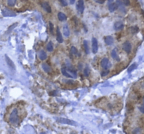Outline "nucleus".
Segmentation results:
<instances>
[{"instance_id": "1", "label": "nucleus", "mask_w": 144, "mask_h": 134, "mask_svg": "<svg viewBox=\"0 0 144 134\" xmlns=\"http://www.w3.org/2000/svg\"><path fill=\"white\" fill-rule=\"evenodd\" d=\"M19 122L18 112L16 108L13 109L9 117V122L11 124H17Z\"/></svg>"}, {"instance_id": "2", "label": "nucleus", "mask_w": 144, "mask_h": 134, "mask_svg": "<svg viewBox=\"0 0 144 134\" xmlns=\"http://www.w3.org/2000/svg\"><path fill=\"white\" fill-rule=\"evenodd\" d=\"M56 121L59 123H61V124H69V125H72V126H76L77 124L74 121H72L70 119H66V118H57L56 119Z\"/></svg>"}, {"instance_id": "3", "label": "nucleus", "mask_w": 144, "mask_h": 134, "mask_svg": "<svg viewBox=\"0 0 144 134\" xmlns=\"http://www.w3.org/2000/svg\"><path fill=\"white\" fill-rule=\"evenodd\" d=\"M122 48L125 50V52H126L127 54H129L132 52V46L131 44V43L129 41H125V43L122 45Z\"/></svg>"}, {"instance_id": "4", "label": "nucleus", "mask_w": 144, "mask_h": 134, "mask_svg": "<svg viewBox=\"0 0 144 134\" xmlns=\"http://www.w3.org/2000/svg\"><path fill=\"white\" fill-rule=\"evenodd\" d=\"M2 15L4 17H13L16 15V13H14L13 10L8 9H4L2 10Z\"/></svg>"}, {"instance_id": "5", "label": "nucleus", "mask_w": 144, "mask_h": 134, "mask_svg": "<svg viewBox=\"0 0 144 134\" xmlns=\"http://www.w3.org/2000/svg\"><path fill=\"white\" fill-rule=\"evenodd\" d=\"M101 67H102L103 68H104L106 70H107L108 68H110V67H111V64L110 63V62H109V60H108V58H103L101 60Z\"/></svg>"}, {"instance_id": "6", "label": "nucleus", "mask_w": 144, "mask_h": 134, "mask_svg": "<svg viewBox=\"0 0 144 134\" xmlns=\"http://www.w3.org/2000/svg\"><path fill=\"white\" fill-rule=\"evenodd\" d=\"M77 9L80 13H83L84 10V0H78L77 4Z\"/></svg>"}, {"instance_id": "7", "label": "nucleus", "mask_w": 144, "mask_h": 134, "mask_svg": "<svg viewBox=\"0 0 144 134\" xmlns=\"http://www.w3.org/2000/svg\"><path fill=\"white\" fill-rule=\"evenodd\" d=\"M5 59H6V63H7V64L9 67L10 68H11L12 70H15V68H16L15 64H14L13 62L9 57V56L7 55H5Z\"/></svg>"}, {"instance_id": "8", "label": "nucleus", "mask_w": 144, "mask_h": 134, "mask_svg": "<svg viewBox=\"0 0 144 134\" xmlns=\"http://www.w3.org/2000/svg\"><path fill=\"white\" fill-rule=\"evenodd\" d=\"M98 50V41L96 38H92V52L96 54Z\"/></svg>"}, {"instance_id": "9", "label": "nucleus", "mask_w": 144, "mask_h": 134, "mask_svg": "<svg viewBox=\"0 0 144 134\" xmlns=\"http://www.w3.org/2000/svg\"><path fill=\"white\" fill-rule=\"evenodd\" d=\"M42 8L44 9V10L45 11H47V13H51V11H52L51 7L50 4H48V2H47V1H45V2H44V3L42 4Z\"/></svg>"}, {"instance_id": "10", "label": "nucleus", "mask_w": 144, "mask_h": 134, "mask_svg": "<svg viewBox=\"0 0 144 134\" xmlns=\"http://www.w3.org/2000/svg\"><path fill=\"white\" fill-rule=\"evenodd\" d=\"M104 41H105V43L107 46H110L114 43V39L111 36H107L104 38Z\"/></svg>"}, {"instance_id": "11", "label": "nucleus", "mask_w": 144, "mask_h": 134, "mask_svg": "<svg viewBox=\"0 0 144 134\" xmlns=\"http://www.w3.org/2000/svg\"><path fill=\"white\" fill-rule=\"evenodd\" d=\"M56 38H57V41L58 43H62L63 42V38L62 34H61V33H60V29H59L58 27L56 28Z\"/></svg>"}, {"instance_id": "12", "label": "nucleus", "mask_w": 144, "mask_h": 134, "mask_svg": "<svg viewBox=\"0 0 144 134\" xmlns=\"http://www.w3.org/2000/svg\"><path fill=\"white\" fill-rule=\"evenodd\" d=\"M38 55L39 58L42 61H44V60H45V59L47 58V53H46L45 51H44L43 50H39V52L38 53Z\"/></svg>"}, {"instance_id": "13", "label": "nucleus", "mask_w": 144, "mask_h": 134, "mask_svg": "<svg viewBox=\"0 0 144 134\" xmlns=\"http://www.w3.org/2000/svg\"><path fill=\"white\" fill-rule=\"evenodd\" d=\"M123 27H124V25L122 22H117L114 25V28L116 31L121 30V29H123Z\"/></svg>"}, {"instance_id": "14", "label": "nucleus", "mask_w": 144, "mask_h": 134, "mask_svg": "<svg viewBox=\"0 0 144 134\" xmlns=\"http://www.w3.org/2000/svg\"><path fill=\"white\" fill-rule=\"evenodd\" d=\"M117 9H118V7H117V5L116 3L110 4L108 6V10H109V11L111 12V13H113V12L115 11Z\"/></svg>"}, {"instance_id": "15", "label": "nucleus", "mask_w": 144, "mask_h": 134, "mask_svg": "<svg viewBox=\"0 0 144 134\" xmlns=\"http://www.w3.org/2000/svg\"><path fill=\"white\" fill-rule=\"evenodd\" d=\"M58 20H59L60 21L63 22V21L66 20V19H67V16H66L63 13L59 12V13H58Z\"/></svg>"}, {"instance_id": "16", "label": "nucleus", "mask_w": 144, "mask_h": 134, "mask_svg": "<svg viewBox=\"0 0 144 134\" xmlns=\"http://www.w3.org/2000/svg\"><path fill=\"white\" fill-rule=\"evenodd\" d=\"M63 34L65 35V36L68 37L70 36V29L68 28L67 25H65L63 26Z\"/></svg>"}, {"instance_id": "17", "label": "nucleus", "mask_w": 144, "mask_h": 134, "mask_svg": "<svg viewBox=\"0 0 144 134\" xmlns=\"http://www.w3.org/2000/svg\"><path fill=\"white\" fill-rule=\"evenodd\" d=\"M83 45H84V51H85V53L86 55H89V42L84 40V42H83Z\"/></svg>"}, {"instance_id": "18", "label": "nucleus", "mask_w": 144, "mask_h": 134, "mask_svg": "<svg viewBox=\"0 0 144 134\" xmlns=\"http://www.w3.org/2000/svg\"><path fill=\"white\" fill-rule=\"evenodd\" d=\"M42 69L44 70V71H45L46 73H49L51 71V67L48 66L47 64L46 63H44L42 64Z\"/></svg>"}, {"instance_id": "19", "label": "nucleus", "mask_w": 144, "mask_h": 134, "mask_svg": "<svg viewBox=\"0 0 144 134\" xmlns=\"http://www.w3.org/2000/svg\"><path fill=\"white\" fill-rule=\"evenodd\" d=\"M61 72H62V74H63L64 76L66 77H72V76L70 74H69V73L67 71L66 68H62Z\"/></svg>"}, {"instance_id": "20", "label": "nucleus", "mask_w": 144, "mask_h": 134, "mask_svg": "<svg viewBox=\"0 0 144 134\" xmlns=\"http://www.w3.org/2000/svg\"><path fill=\"white\" fill-rule=\"evenodd\" d=\"M111 56H112V57L114 59L119 60V57H118V56H117L116 49H113V50H112V52H111Z\"/></svg>"}, {"instance_id": "21", "label": "nucleus", "mask_w": 144, "mask_h": 134, "mask_svg": "<svg viewBox=\"0 0 144 134\" xmlns=\"http://www.w3.org/2000/svg\"><path fill=\"white\" fill-rule=\"evenodd\" d=\"M47 50L48 52H52L54 50V46H53V43L51 42H48L47 46Z\"/></svg>"}, {"instance_id": "22", "label": "nucleus", "mask_w": 144, "mask_h": 134, "mask_svg": "<svg viewBox=\"0 0 144 134\" xmlns=\"http://www.w3.org/2000/svg\"><path fill=\"white\" fill-rule=\"evenodd\" d=\"M138 27H136V26H135V27H132L131 28H130V31H131V33L132 34H136V33H137L138 31Z\"/></svg>"}, {"instance_id": "23", "label": "nucleus", "mask_w": 144, "mask_h": 134, "mask_svg": "<svg viewBox=\"0 0 144 134\" xmlns=\"http://www.w3.org/2000/svg\"><path fill=\"white\" fill-rule=\"evenodd\" d=\"M16 3V0H7V4L9 6H14Z\"/></svg>"}, {"instance_id": "24", "label": "nucleus", "mask_w": 144, "mask_h": 134, "mask_svg": "<svg viewBox=\"0 0 144 134\" xmlns=\"http://www.w3.org/2000/svg\"><path fill=\"white\" fill-rule=\"evenodd\" d=\"M89 73H90L89 68L88 67H85V68L84 69V75L86 77H88L89 76Z\"/></svg>"}, {"instance_id": "25", "label": "nucleus", "mask_w": 144, "mask_h": 134, "mask_svg": "<svg viewBox=\"0 0 144 134\" xmlns=\"http://www.w3.org/2000/svg\"><path fill=\"white\" fill-rule=\"evenodd\" d=\"M70 50H71V53H72V55H77V53H78V50H77V49L75 48V47L72 46V47H71V49H70Z\"/></svg>"}, {"instance_id": "26", "label": "nucleus", "mask_w": 144, "mask_h": 134, "mask_svg": "<svg viewBox=\"0 0 144 134\" xmlns=\"http://www.w3.org/2000/svg\"><path fill=\"white\" fill-rule=\"evenodd\" d=\"M136 68V64H133L132 65H131L130 67L128 68L127 71H128L129 73H130V72H132V71H134Z\"/></svg>"}, {"instance_id": "27", "label": "nucleus", "mask_w": 144, "mask_h": 134, "mask_svg": "<svg viewBox=\"0 0 144 134\" xmlns=\"http://www.w3.org/2000/svg\"><path fill=\"white\" fill-rule=\"evenodd\" d=\"M60 3L61 4V5L63 6H67V3L66 1V0H59Z\"/></svg>"}, {"instance_id": "28", "label": "nucleus", "mask_w": 144, "mask_h": 134, "mask_svg": "<svg viewBox=\"0 0 144 134\" xmlns=\"http://www.w3.org/2000/svg\"><path fill=\"white\" fill-rule=\"evenodd\" d=\"M49 28H50V32L52 34H54V25L51 22H49Z\"/></svg>"}, {"instance_id": "29", "label": "nucleus", "mask_w": 144, "mask_h": 134, "mask_svg": "<svg viewBox=\"0 0 144 134\" xmlns=\"http://www.w3.org/2000/svg\"><path fill=\"white\" fill-rule=\"evenodd\" d=\"M122 2L125 6H129V4H130V1L129 0H122Z\"/></svg>"}, {"instance_id": "30", "label": "nucleus", "mask_w": 144, "mask_h": 134, "mask_svg": "<svg viewBox=\"0 0 144 134\" xmlns=\"http://www.w3.org/2000/svg\"><path fill=\"white\" fill-rule=\"evenodd\" d=\"M108 73H109V71H108V70L104 71H103V72L101 73V76H103V77L106 76H107Z\"/></svg>"}, {"instance_id": "31", "label": "nucleus", "mask_w": 144, "mask_h": 134, "mask_svg": "<svg viewBox=\"0 0 144 134\" xmlns=\"http://www.w3.org/2000/svg\"><path fill=\"white\" fill-rule=\"evenodd\" d=\"M138 109H139V110H140V112H141V113L144 114V105H141V106L138 108Z\"/></svg>"}, {"instance_id": "32", "label": "nucleus", "mask_w": 144, "mask_h": 134, "mask_svg": "<svg viewBox=\"0 0 144 134\" xmlns=\"http://www.w3.org/2000/svg\"><path fill=\"white\" fill-rule=\"evenodd\" d=\"M134 134H141V129H136L134 132Z\"/></svg>"}, {"instance_id": "33", "label": "nucleus", "mask_w": 144, "mask_h": 134, "mask_svg": "<svg viewBox=\"0 0 144 134\" xmlns=\"http://www.w3.org/2000/svg\"><path fill=\"white\" fill-rule=\"evenodd\" d=\"M98 4H103L105 2V0H97L96 1Z\"/></svg>"}, {"instance_id": "34", "label": "nucleus", "mask_w": 144, "mask_h": 134, "mask_svg": "<svg viewBox=\"0 0 144 134\" xmlns=\"http://www.w3.org/2000/svg\"><path fill=\"white\" fill-rule=\"evenodd\" d=\"M70 2L71 4H74L75 2V0H70Z\"/></svg>"}, {"instance_id": "35", "label": "nucleus", "mask_w": 144, "mask_h": 134, "mask_svg": "<svg viewBox=\"0 0 144 134\" xmlns=\"http://www.w3.org/2000/svg\"><path fill=\"white\" fill-rule=\"evenodd\" d=\"M113 1H114V0H108V1L109 3H112Z\"/></svg>"}, {"instance_id": "36", "label": "nucleus", "mask_w": 144, "mask_h": 134, "mask_svg": "<svg viewBox=\"0 0 144 134\" xmlns=\"http://www.w3.org/2000/svg\"></svg>"}]
</instances>
